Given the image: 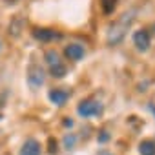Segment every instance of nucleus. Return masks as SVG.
<instances>
[{"instance_id":"obj_1","label":"nucleus","mask_w":155,"mask_h":155,"mask_svg":"<svg viewBox=\"0 0 155 155\" xmlns=\"http://www.w3.org/2000/svg\"><path fill=\"white\" fill-rule=\"evenodd\" d=\"M133 18H135V11H128V13H124L117 22H113V24L110 26V29H108V38H106L110 46H115V44L122 42V38L126 37V33H128V29H130V26H131V22H133Z\"/></svg>"},{"instance_id":"obj_2","label":"nucleus","mask_w":155,"mask_h":155,"mask_svg":"<svg viewBox=\"0 0 155 155\" xmlns=\"http://www.w3.org/2000/svg\"><path fill=\"white\" fill-rule=\"evenodd\" d=\"M102 104L95 99H84L79 102V106H77V113H79L82 119H88V117H97L102 113Z\"/></svg>"},{"instance_id":"obj_3","label":"nucleus","mask_w":155,"mask_h":155,"mask_svg":"<svg viewBox=\"0 0 155 155\" xmlns=\"http://www.w3.org/2000/svg\"><path fill=\"white\" fill-rule=\"evenodd\" d=\"M44 81H46L44 69H42L40 66H37V64H31V66L28 68V82H29V86H31L33 90H38V88L44 84Z\"/></svg>"},{"instance_id":"obj_4","label":"nucleus","mask_w":155,"mask_h":155,"mask_svg":"<svg viewBox=\"0 0 155 155\" xmlns=\"http://www.w3.org/2000/svg\"><path fill=\"white\" fill-rule=\"evenodd\" d=\"M31 35H33L37 40H40V42H53V40L62 38V35H60L58 31L51 29V28H35V29L31 31Z\"/></svg>"},{"instance_id":"obj_5","label":"nucleus","mask_w":155,"mask_h":155,"mask_svg":"<svg viewBox=\"0 0 155 155\" xmlns=\"http://www.w3.org/2000/svg\"><path fill=\"white\" fill-rule=\"evenodd\" d=\"M133 44L139 51H148L150 49V44H151V37L146 29H139L133 33Z\"/></svg>"},{"instance_id":"obj_6","label":"nucleus","mask_w":155,"mask_h":155,"mask_svg":"<svg viewBox=\"0 0 155 155\" xmlns=\"http://www.w3.org/2000/svg\"><path fill=\"white\" fill-rule=\"evenodd\" d=\"M69 95H71V93H69L68 90H62V88H53V90H49L48 99H49V102H51V104H55V106H64V104L68 102Z\"/></svg>"},{"instance_id":"obj_7","label":"nucleus","mask_w":155,"mask_h":155,"mask_svg":"<svg viewBox=\"0 0 155 155\" xmlns=\"http://www.w3.org/2000/svg\"><path fill=\"white\" fill-rule=\"evenodd\" d=\"M64 55H66L69 60L77 62V60H81V58L86 55V49H84V46H81V44H68V46L64 48Z\"/></svg>"},{"instance_id":"obj_8","label":"nucleus","mask_w":155,"mask_h":155,"mask_svg":"<svg viewBox=\"0 0 155 155\" xmlns=\"http://www.w3.org/2000/svg\"><path fill=\"white\" fill-rule=\"evenodd\" d=\"M42 153V146L37 139H28L22 148H20V153L18 155H40Z\"/></svg>"},{"instance_id":"obj_9","label":"nucleus","mask_w":155,"mask_h":155,"mask_svg":"<svg viewBox=\"0 0 155 155\" xmlns=\"http://www.w3.org/2000/svg\"><path fill=\"white\" fill-rule=\"evenodd\" d=\"M44 60H46V64H48L49 68H55V66H58V64H64V62L60 60L58 51H55V49H48V51L44 53Z\"/></svg>"},{"instance_id":"obj_10","label":"nucleus","mask_w":155,"mask_h":155,"mask_svg":"<svg viewBox=\"0 0 155 155\" xmlns=\"http://www.w3.org/2000/svg\"><path fill=\"white\" fill-rule=\"evenodd\" d=\"M139 153L140 155H155V140L153 139H144L139 144Z\"/></svg>"},{"instance_id":"obj_11","label":"nucleus","mask_w":155,"mask_h":155,"mask_svg":"<svg viewBox=\"0 0 155 155\" xmlns=\"http://www.w3.org/2000/svg\"><path fill=\"white\" fill-rule=\"evenodd\" d=\"M22 26H24V20H22V17H20V15H17V17L11 20V24H9V35L18 37V35H20V31H22Z\"/></svg>"},{"instance_id":"obj_12","label":"nucleus","mask_w":155,"mask_h":155,"mask_svg":"<svg viewBox=\"0 0 155 155\" xmlns=\"http://www.w3.org/2000/svg\"><path fill=\"white\" fill-rule=\"evenodd\" d=\"M49 73H51V77H55V79H62V77H66V73H68V68H66V64H58L55 68H49Z\"/></svg>"},{"instance_id":"obj_13","label":"nucleus","mask_w":155,"mask_h":155,"mask_svg":"<svg viewBox=\"0 0 155 155\" xmlns=\"http://www.w3.org/2000/svg\"><path fill=\"white\" fill-rule=\"evenodd\" d=\"M117 4H119V0H101V8H102V11L106 15L113 13L115 8H117Z\"/></svg>"},{"instance_id":"obj_14","label":"nucleus","mask_w":155,"mask_h":155,"mask_svg":"<svg viewBox=\"0 0 155 155\" xmlns=\"http://www.w3.org/2000/svg\"><path fill=\"white\" fill-rule=\"evenodd\" d=\"M75 144H77V135L75 133H66L64 135V148L71 150V148H75Z\"/></svg>"},{"instance_id":"obj_15","label":"nucleus","mask_w":155,"mask_h":155,"mask_svg":"<svg viewBox=\"0 0 155 155\" xmlns=\"http://www.w3.org/2000/svg\"><path fill=\"white\" fill-rule=\"evenodd\" d=\"M48 146H49V148H48V151H49V153H57V151H58V142H57L53 137H49V139H48Z\"/></svg>"},{"instance_id":"obj_16","label":"nucleus","mask_w":155,"mask_h":155,"mask_svg":"<svg viewBox=\"0 0 155 155\" xmlns=\"http://www.w3.org/2000/svg\"><path fill=\"white\" fill-rule=\"evenodd\" d=\"M97 140H99L101 144L108 142V140H110V133H108L106 130H101V131H99V135H97Z\"/></svg>"},{"instance_id":"obj_17","label":"nucleus","mask_w":155,"mask_h":155,"mask_svg":"<svg viewBox=\"0 0 155 155\" xmlns=\"http://www.w3.org/2000/svg\"><path fill=\"white\" fill-rule=\"evenodd\" d=\"M66 128H71L73 126V120H71V117H64V122H62Z\"/></svg>"},{"instance_id":"obj_18","label":"nucleus","mask_w":155,"mask_h":155,"mask_svg":"<svg viewBox=\"0 0 155 155\" xmlns=\"http://www.w3.org/2000/svg\"><path fill=\"white\" fill-rule=\"evenodd\" d=\"M99 155H113V153H110V151H106V150H101Z\"/></svg>"},{"instance_id":"obj_19","label":"nucleus","mask_w":155,"mask_h":155,"mask_svg":"<svg viewBox=\"0 0 155 155\" xmlns=\"http://www.w3.org/2000/svg\"><path fill=\"white\" fill-rule=\"evenodd\" d=\"M6 2H8V4H17L18 0H6Z\"/></svg>"},{"instance_id":"obj_20","label":"nucleus","mask_w":155,"mask_h":155,"mask_svg":"<svg viewBox=\"0 0 155 155\" xmlns=\"http://www.w3.org/2000/svg\"><path fill=\"white\" fill-rule=\"evenodd\" d=\"M150 110H151V111H153V113H155V106H150Z\"/></svg>"},{"instance_id":"obj_21","label":"nucleus","mask_w":155,"mask_h":155,"mask_svg":"<svg viewBox=\"0 0 155 155\" xmlns=\"http://www.w3.org/2000/svg\"><path fill=\"white\" fill-rule=\"evenodd\" d=\"M0 119H2V115H0Z\"/></svg>"}]
</instances>
